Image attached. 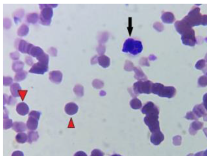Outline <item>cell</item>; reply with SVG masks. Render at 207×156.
<instances>
[{
	"label": "cell",
	"instance_id": "cell-1",
	"mask_svg": "<svg viewBox=\"0 0 207 156\" xmlns=\"http://www.w3.org/2000/svg\"><path fill=\"white\" fill-rule=\"evenodd\" d=\"M142 112L143 114L147 115L144 119V122L152 133L151 142L155 145H160L164 140V137L160 130L158 121L159 109L153 102H149L142 108Z\"/></svg>",
	"mask_w": 207,
	"mask_h": 156
},
{
	"label": "cell",
	"instance_id": "cell-2",
	"mask_svg": "<svg viewBox=\"0 0 207 156\" xmlns=\"http://www.w3.org/2000/svg\"><path fill=\"white\" fill-rule=\"evenodd\" d=\"M175 28L181 35V40L184 45L193 47L197 42L195 32L192 27L185 21H178L175 24Z\"/></svg>",
	"mask_w": 207,
	"mask_h": 156
},
{
	"label": "cell",
	"instance_id": "cell-3",
	"mask_svg": "<svg viewBox=\"0 0 207 156\" xmlns=\"http://www.w3.org/2000/svg\"><path fill=\"white\" fill-rule=\"evenodd\" d=\"M151 92L160 97L170 98H173L176 94V89L172 86L165 87L163 84L155 83L153 84Z\"/></svg>",
	"mask_w": 207,
	"mask_h": 156
},
{
	"label": "cell",
	"instance_id": "cell-4",
	"mask_svg": "<svg viewBox=\"0 0 207 156\" xmlns=\"http://www.w3.org/2000/svg\"><path fill=\"white\" fill-rule=\"evenodd\" d=\"M57 4H40L42 11L40 16V20L42 24L49 25L51 22V18L53 15L52 7H56Z\"/></svg>",
	"mask_w": 207,
	"mask_h": 156
},
{
	"label": "cell",
	"instance_id": "cell-5",
	"mask_svg": "<svg viewBox=\"0 0 207 156\" xmlns=\"http://www.w3.org/2000/svg\"><path fill=\"white\" fill-rule=\"evenodd\" d=\"M142 50L143 46L141 42L132 38H128L124 43L122 51L136 55L142 52Z\"/></svg>",
	"mask_w": 207,
	"mask_h": 156
},
{
	"label": "cell",
	"instance_id": "cell-6",
	"mask_svg": "<svg viewBox=\"0 0 207 156\" xmlns=\"http://www.w3.org/2000/svg\"><path fill=\"white\" fill-rule=\"evenodd\" d=\"M202 16L200 13V9L199 7H195L192 9L183 20L193 27L202 25Z\"/></svg>",
	"mask_w": 207,
	"mask_h": 156
},
{
	"label": "cell",
	"instance_id": "cell-7",
	"mask_svg": "<svg viewBox=\"0 0 207 156\" xmlns=\"http://www.w3.org/2000/svg\"><path fill=\"white\" fill-rule=\"evenodd\" d=\"M153 83L151 81H139L134 84V89L138 93H148L151 92Z\"/></svg>",
	"mask_w": 207,
	"mask_h": 156
},
{
	"label": "cell",
	"instance_id": "cell-8",
	"mask_svg": "<svg viewBox=\"0 0 207 156\" xmlns=\"http://www.w3.org/2000/svg\"><path fill=\"white\" fill-rule=\"evenodd\" d=\"M41 116V113L38 111H32L29 115V118L27 122L26 126L31 130H36L38 125V121Z\"/></svg>",
	"mask_w": 207,
	"mask_h": 156
},
{
	"label": "cell",
	"instance_id": "cell-9",
	"mask_svg": "<svg viewBox=\"0 0 207 156\" xmlns=\"http://www.w3.org/2000/svg\"><path fill=\"white\" fill-rule=\"evenodd\" d=\"M48 63L39 61L33 65L29 70V72L34 74H43L47 71L48 69Z\"/></svg>",
	"mask_w": 207,
	"mask_h": 156
},
{
	"label": "cell",
	"instance_id": "cell-10",
	"mask_svg": "<svg viewBox=\"0 0 207 156\" xmlns=\"http://www.w3.org/2000/svg\"><path fill=\"white\" fill-rule=\"evenodd\" d=\"M49 76L50 80L56 84L60 83L62 80V74L60 71L58 70L51 72Z\"/></svg>",
	"mask_w": 207,
	"mask_h": 156
},
{
	"label": "cell",
	"instance_id": "cell-11",
	"mask_svg": "<svg viewBox=\"0 0 207 156\" xmlns=\"http://www.w3.org/2000/svg\"><path fill=\"white\" fill-rule=\"evenodd\" d=\"M33 46L32 44L27 43L24 40H21L19 45V50L22 53H27L29 54L30 51Z\"/></svg>",
	"mask_w": 207,
	"mask_h": 156
},
{
	"label": "cell",
	"instance_id": "cell-12",
	"mask_svg": "<svg viewBox=\"0 0 207 156\" xmlns=\"http://www.w3.org/2000/svg\"><path fill=\"white\" fill-rule=\"evenodd\" d=\"M78 106L73 102H70L66 104L65 107V111L68 115H72L77 113Z\"/></svg>",
	"mask_w": 207,
	"mask_h": 156
},
{
	"label": "cell",
	"instance_id": "cell-13",
	"mask_svg": "<svg viewBox=\"0 0 207 156\" xmlns=\"http://www.w3.org/2000/svg\"><path fill=\"white\" fill-rule=\"evenodd\" d=\"M29 108L24 102H22L18 104L16 111L18 113L22 116H25L28 113Z\"/></svg>",
	"mask_w": 207,
	"mask_h": 156
},
{
	"label": "cell",
	"instance_id": "cell-14",
	"mask_svg": "<svg viewBox=\"0 0 207 156\" xmlns=\"http://www.w3.org/2000/svg\"><path fill=\"white\" fill-rule=\"evenodd\" d=\"M203 125V123L198 122V121H195L191 124L190 126L189 130L190 134L192 135L195 134L197 133V131L200 130L202 128Z\"/></svg>",
	"mask_w": 207,
	"mask_h": 156
},
{
	"label": "cell",
	"instance_id": "cell-15",
	"mask_svg": "<svg viewBox=\"0 0 207 156\" xmlns=\"http://www.w3.org/2000/svg\"><path fill=\"white\" fill-rule=\"evenodd\" d=\"M193 112L198 118H200L206 114V111L202 104L196 105L193 109Z\"/></svg>",
	"mask_w": 207,
	"mask_h": 156
},
{
	"label": "cell",
	"instance_id": "cell-16",
	"mask_svg": "<svg viewBox=\"0 0 207 156\" xmlns=\"http://www.w3.org/2000/svg\"><path fill=\"white\" fill-rule=\"evenodd\" d=\"M162 20L167 24L172 23L175 20V16L171 12H166L162 16Z\"/></svg>",
	"mask_w": 207,
	"mask_h": 156
},
{
	"label": "cell",
	"instance_id": "cell-17",
	"mask_svg": "<svg viewBox=\"0 0 207 156\" xmlns=\"http://www.w3.org/2000/svg\"><path fill=\"white\" fill-rule=\"evenodd\" d=\"M13 129L17 132H22L26 130L25 124L23 122H16L13 125Z\"/></svg>",
	"mask_w": 207,
	"mask_h": 156
},
{
	"label": "cell",
	"instance_id": "cell-18",
	"mask_svg": "<svg viewBox=\"0 0 207 156\" xmlns=\"http://www.w3.org/2000/svg\"><path fill=\"white\" fill-rule=\"evenodd\" d=\"M44 53L43 50L39 47L33 46L29 53V54H30L32 56L37 57L41 56Z\"/></svg>",
	"mask_w": 207,
	"mask_h": 156
},
{
	"label": "cell",
	"instance_id": "cell-19",
	"mask_svg": "<svg viewBox=\"0 0 207 156\" xmlns=\"http://www.w3.org/2000/svg\"><path fill=\"white\" fill-rule=\"evenodd\" d=\"M21 89L20 86L18 83H14L11 87V92L14 97H18L19 96V92Z\"/></svg>",
	"mask_w": 207,
	"mask_h": 156
},
{
	"label": "cell",
	"instance_id": "cell-20",
	"mask_svg": "<svg viewBox=\"0 0 207 156\" xmlns=\"http://www.w3.org/2000/svg\"><path fill=\"white\" fill-rule=\"evenodd\" d=\"M16 139L18 142L23 144L27 140L28 136L25 133H19L16 136Z\"/></svg>",
	"mask_w": 207,
	"mask_h": 156
},
{
	"label": "cell",
	"instance_id": "cell-21",
	"mask_svg": "<svg viewBox=\"0 0 207 156\" xmlns=\"http://www.w3.org/2000/svg\"><path fill=\"white\" fill-rule=\"evenodd\" d=\"M39 138L38 134L37 132H29L28 134V142L29 143H32L33 142L37 141Z\"/></svg>",
	"mask_w": 207,
	"mask_h": 156
},
{
	"label": "cell",
	"instance_id": "cell-22",
	"mask_svg": "<svg viewBox=\"0 0 207 156\" xmlns=\"http://www.w3.org/2000/svg\"><path fill=\"white\" fill-rule=\"evenodd\" d=\"M29 28L26 25L23 24L20 27L18 30V34L19 36H23L26 35L28 33Z\"/></svg>",
	"mask_w": 207,
	"mask_h": 156
},
{
	"label": "cell",
	"instance_id": "cell-23",
	"mask_svg": "<svg viewBox=\"0 0 207 156\" xmlns=\"http://www.w3.org/2000/svg\"><path fill=\"white\" fill-rule=\"evenodd\" d=\"M38 20V15L37 14L32 13L29 14L27 16V21L29 23L34 24Z\"/></svg>",
	"mask_w": 207,
	"mask_h": 156
},
{
	"label": "cell",
	"instance_id": "cell-24",
	"mask_svg": "<svg viewBox=\"0 0 207 156\" xmlns=\"http://www.w3.org/2000/svg\"><path fill=\"white\" fill-rule=\"evenodd\" d=\"M24 63L22 61H16L14 62L12 65V69L13 70L16 72H19L21 71L22 69L23 68Z\"/></svg>",
	"mask_w": 207,
	"mask_h": 156
},
{
	"label": "cell",
	"instance_id": "cell-25",
	"mask_svg": "<svg viewBox=\"0 0 207 156\" xmlns=\"http://www.w3.org/2000/svg\"><path fill=\"white\" fill-rule=\"evenodd\" d=\"M27 74V72L24 71L17 72L15 76V80L16 81H20L24 80L26 78Z\"/></svg>",
	"mask_w": 207,
	"mask_h": 156
},
{
	"label": "cell",
	"instance_id": "cell-26",
	"mask_svg": "<svg viewBox=\"0 0 207 156\" xmlns=\"http://www.w3.org/2000/svg\"><path fill=\"white\" fill-rule=\"evenodd\" d=\"M198 83L201 87H206L207 86V76L205 75L200 76L199 78Z\"/></svg>",
	"mask_w": 207,
	"mask_h": 156
},
{
	"label": "cell",
	"instance_id": "cell-27",
	"mask_svg": "<svg viewBox=\"0 0 207 156\" xmlns=\"http://www.w3.org/2000/svg\"><path fill=\"white\" fill-rule=\"evenodd\" d=\"M206 65V61L205 59H202L199 60L195 65V67L197 69L202 70Z\"/></svg>",
	"mask_w": 207,
	"mask_h": 156
},
{
	"label": "cell",
	"instance_id": "cell-28",
	"mask_svg": "<svg viewBox=\"0 0 207 156\" xmlns=\"http://www.w3.org/2000/svg\"><path fill=\"white\" fill-rule=\"evenodd\" d=\"M13 124L12 119H4L3 121V128L4 130H7L12 127Z\"/></svg>",
	"mask_w": 207,
	"mask_h": 156
},
{
	"label": "cell",
	"instance_id": "cell-29",
	"mask_svg": "<svg viewBox=\"0 0 207 156\" xmlns=\"http://www.w3.org/2000/svg\"><path fill=\"white\" fill-rule=\"evenodd\" d=\"M13 82V79L9 77H3V85L5 86H8L11 85Z\"/></svg>",
	"mask_w": 207,
	"mask_h": 156
},
{
	"label": "cell",
	"instance_id": "cell-30",
	"mask_svg": "<svg viewBox=\"0 0 207 156\" xmlns=\"http://www.w3.org/2000/svg\"><path fill=\"white\" fill-rule=\"evenodd\" d=\"M12 22L11 20L8 18H5L3 20L4 27L6 29H9L11 27Z\"/></svg>",
	"mask_w": 207,
	"mask_h": 156
},
{
	"label": "cell",
	"instance_id": "cell-31",
	"mask_svg": "<svg viewBox=\"0 0 207 156\" xmlns=\"http://www.w3.org/2000/svg\"><path fill=\"white\" fill-rule=\"evenodd\" d=\"M182 138L179 136L174 137L173 138V142L175 145H181Z\"/></svg>",
	"mask_w": 207,
	"mask_h": 156
},
{
	"label": "cell",
	"instance_id": "cell-32",
	"mask_svg": "<svg viewBox=\"0 0 207 156\" xmlns=\"http://www.w3.org/2000/svg\"><path fill=\"white\" fill-rule=\"evenodd\" d=\"M185 118L188 120H196L197 118L196 117L195 114L193 112H188L185 116Z\"/></svg>",
	"mask_w": 207,
	"mask_h": 156
},
{
	"label": "cell",
	"instance_id": "cell-33",
	"mask_svg": "<svg viewBox=\"0 0 207 156\" xmlns=\"http://www.w3.org/2000/svg\"><path fill=\"white\" fill-rule=\"evenodd\" d=\"M104 154L99 150L95 149L93 150L91 153V156H103Z\"/></svg>",
	"mask_w": 207,
	"mask_h": 156
},
{
	"label": "cell",
	"instance_id": "cell-34",
	"mask_svg": "<svg viewBox=\"0 0 207 156\" xmlns=\"http://www.w3.org/2000/svg\"><path fill=\"white\" fill-rule=\"evenodd\" d=\"M10 56L11 58L14 60H17L20 57V55L19 53L16 51L11 53Z\"/></svg>",
	"mask_w": 207,
	"mask_h": 156
},
{
	"label": "cell",
	"instance_id": "cell-35",
	"mask_svg": "<svg viewBox=\"0 0 207 156\" xmlns=\"http://www.w3.org/2000/svg\"><path fill=\"white\" fill-rule=\"evenodd\" d=\"M49 52L51 55H52V56H56L57 51L56 49L55 48H51L49 51Z\"/></svg>",
	"mask_w": 207,
	"mask_h": 156
},
{
	"label": "cell",
	"instance_id": "cell-36",
	"mask_svg": "<svg viewBox=\"0 0 207 156\" xmlns=\"http://www.w3.org/2000/svg\"><path fill=\"white\" fill-rule=\"evenodd\" d=\"M25 61L27 64L30 66L32 65L33 62L32 58L30 57H26Z\"/></svg>",
	"mask_w": 207,
	"mask_h": 156
},
{
	"label": "cell",
	"instance_id": "cell-37",
	"mask_svg": "<svg viewBox=\"0 0 207 156\" xmlns=\"http://www.w3.org/2000/svg\"><path fill=\"white\" fill-rule=\"evenodd\" d=\"M203 103L205 109L207 111V93H206L203 97Z\"/></svg>",
	"mask_w": 207,
	"mask_h": 156
},
{
	"label": "cell",
	"instance_id": "cell-38",
	"mask_svg": "<svg viewBox=\"0 0 207 156\" xmlns=\"http://www.w3.org/2000/svg\"><path fill=\"white\" fill-rule=\"evenodd\" d=\"M12 156H24V154L20 151H16L13 153Z\"/></svg>",
	"mask_w": 207,
	"mask_h": 156
},
{
	"label": "cell",
	"instance_id": "cell-39",
	"mask_svg": "<svg viewBox=\"0 0 207 156\" xmlns=\"http://www.w3.org/2000/svg\"><path fill=\"white\" fill-rule=\"evenodd\" d=\"M74 156H87V154L84 153L83 151H78L76 152L75 154H74Z\"/></svg>",
	"mask_w": 207,
	"mask_h": 156
},
{
	"label": "cell",
	"instance_id": "cell-40",
	"mask_svg": "<svg viewBox=\"0 0 207 156\" xmlns=\"http://www.w3.org/2000/svg\"><path fill=\"white\" fill-rule=\"evenodd\" d=\"M203 73H204L205 75H207V64L206 65L205 67L202 69Z\"/></svg>",
	"mask_w": 207,
	"mask_h": 156
},
{
	"label": "cell",
	"instance_id": "cell-41",
	"mask_svg": "<svg viewBox=\"0 0 207 156\" xmlns=\"http://www.w3.org/2000/svg\"><path fill=\"white\" fill-rule=\"evenodd\" d=\"M203 153H204V152H200V153L196 154L195 156H203Z\"/></svg>",
	"mask_w": 207,
	"mask_h": 156
},
{
	"label": "cell",
	"instance_id": "cell-42",
	"mask_svg": "<svg viewBox=\"0 0 207 156\" xmlns=\"http://www.w3.org/2000/svg\"><path fill=\"white\" fill-rule=\"evenodd\" d=\"M204 133H205V135H206V136L207 137V128H205L203 130Z\"/></svg>",
	"mask_w": 207,
	"mask_h": 156
},
{
	"label": "cell",
	"instance_id": "cell-43",
	"mask_svg": "<svg viewBox=\"0 0 207 156\" xmlns=\"http://www.w3.org/2000/svg\"><path fill=\"white\" fill-rule=\"evenodd\" d=\"M204 117V121L207 122V114H206Z\"/></svg>",
	"mask_w": 207,
	"mask_h": 156
},
{
	"label": "cell",
	"instance_id": "cell-44",
	"mask_svg": "<svg viewBox=\"0 0 207 156\" xmlns=\"http://www.w3.org/2000/svg\"><path fill=\"white\" fill-rule=\"evenodd\" d=\"M203 156H207V150H206L205 152H204V153H203Z\"/></svg>",
	"mask_w": 207,
	"mask_h": 156
},
{
	"label": "cell",
	"instance_id": "cell-45",
	"mask_svg": "<svg viewBox=\"0 0 207 156\" xmlns=\"http://www.w3.org/2000/svg\"><path fill=\"white\" fill-rule=\"evenodd\" d=\"M111 156H122L120 155H117V154H115V155H112Z\"/></svg>",
	"mask_w": 207,
	"mask_h": 156
},
{
	"label": "cell",
	"instance_id": "cell-46",
	"mask_svg": "<svg viewBox=\"0 0 207 156\" xmlns=\"http://www.w3.org/2000/svg\"><path fill=\"white\" fill-rule=\"evenodd\" d=\"M205 61L207 62V54L206 55V57H205Z\"/></svg>",
	"mask_w": 207,
	"mask_h": 156
},
{
	"label": "cell",
	"instance_id": "cell-47",
	"mask_svg": "<svg viewBox=\"0 0 207 156\" xmlns=\"http://www.w3.org/2000/svg\"><path fill=\"white\" fill-rule=\"evenodd\" d=\"M187 156H194V155H193V154H190V155H189Z\"/></svg>",
	"mask_w": 207,
	"mask_h": 156
},
{
	"label": "cell",
	"instance_id": "cell-48",
	"mask_svg": "<svg viewBox=\"0 0 207 156\" xmlns=\"http://www.w3.org/2000/svg\"><path fill=\"white\" fill-rule=\"evenodd\" d=\"M205 41H206V42L207 43V37L206 38H205Z\"/></svg>",
	"mask_w": 207,
	"mask_h": 156
}]
</instances>
